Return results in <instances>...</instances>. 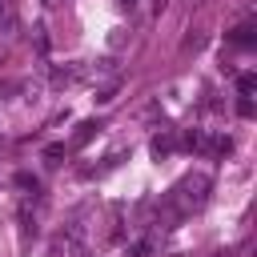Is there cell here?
Returning a JSON list of instances; mask_svg holds the SVG:
<instances>
[{"label":"cell","instance_id":"obj_1","mask_svg":"<svg viewBox=\"0 0 257 257\" xmlns=\"http://www.w3.org/2000/svg\"><path fill=\"white\" fill-rule=\"evenodd\" d=\"M181 189H185V193H181V197H185V205H201V201H205V189H209V177H201V173H197V177H189Z\"/></svg>","mask_w":257,"mask_h":257},{"label":"cell","instance_id":"obj_2","mask_svg":"<svg viewBox=\"0 0 257 257\" xmlns=\"http://www.w3.org/2000/svg\"><path fill=\"white\" fill-rule=\"evenodd\" d=\"M149 253H153V241H149V237H141V241H133V245L124 249V257H149Z\"/></svg>","mask_w":257,"mask_h":257},{"label":"cell","instance_id":"obj_3","mask_svg":"<svg viewBox=\"0 0 257 257\" xmlns=\"http://www.w3.org/2000/svg\"><path fill=\"white\" fill-rule=\"evenodd\" d=\"M173 145H177V141H173V133H161V137H153V153H157V157H161V153H173Z\"/></svg>","mask_w":257,"mask_h":257},{"label":"cell","instance_id":"obj_4","mask_svg":"<svg viewBox=\"0 0 257 257\" xmlns=\"http://www.w3.org/2000/svg\"><path fill=\"white\" fill-rule=\"evenodd\" d=\"M233 44H253V28H249V24L233 28Z\"/></svg>","mask_w":257,"mask_h":257},{"label":"cell","instance_id":"obj_5","mask_svg":"<svg viewBox=\"0 0 257 257\" xmlns=\"http://www.w3.org/2000/svg\"><path fill=\"white\" fill-rule=\"evenodd\" d=\"M112 96H116V80H112V84H104V88L96 92V104H108Z\"/></svg>","mask_w":257,"mask_h":257},{"label":"cell","instance_id":"obj_6","mask_svg":"<svg viewBox=\"0 0 257 257\" xmlns=\"http://www.w3.org/2000/svg\"><path fill=\"white\" fill-rule=\"evenodd\" d=\"M16 185H20V189H32V193H36V177H28V173H16Z\"/></svg>","mask_w":257,"mask_h":257},{"label":"cell","instance_id":"obj_7","mask_svg":"<svg viewBox=\"0 0 257 257\" xmlns=\"http://www.w3.org/2000/svg\"><path fill=\"white\" fill-rule=\"evenodd\" d=\"M237 112H241V116H253V100L241 96V100H237Z\"/></svg>","mask_w":257,"mask_h":257},{"label":"cell","instance_id":"obj_8","mask_svg":"<svg viewBox=\"0 0 257 257\" xmlns=\"http://www.w3.org/2000/svg\"><path fill=\"white\" fill-rule=\"evenodd\" d=\"M112 68H116V60H112V56H104V60H96V72H112Z\"/></svg>","mask_w":257,"mask_h":257},{"label":"cell","instance_id":"obj_9","mask_svg":"<svg viewBox=\"0 0 257 257\" xmlns=\"http://www.w3.org/2000/svg\"><path fill=\"white\" fill-rule=\"evenodd\" d=\"M237 88H241V96H249V92H253V76H241V80H237Z\"/></svg>","mask_w":257,"mask_h":257},{"label":"cell","instance_id":"obj_10","mask_svg":"<svg viewBox=\"0 0 257 257\" xmlns=\"http://www.w3.org/2000/svg\"><path fill=\"white\" fill-rule=\"evenodd\" d=\"M92 128H96V124H80V128H76V145H80V141H88V137H92Z\"/></svg>","mask_w":257,"mask_h":257},{"label":"cell","instance_id":"obj_11","mask_svg":"<svg viewBox=\"0 0 257 257\" xmlns=\"http://www.w3.org/2000/svg\"><path fill=\"white\" fill-rule=\"evenodd\" d=\"M120 4H128V8H133V4H137V0H120Z\"/></svg>","mask_w":257,"mask_h":257}]
</instances>
